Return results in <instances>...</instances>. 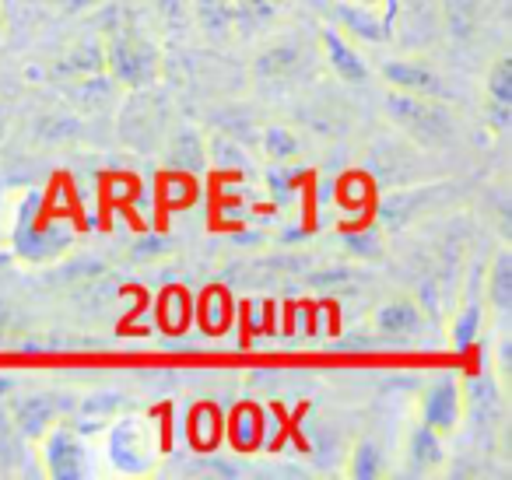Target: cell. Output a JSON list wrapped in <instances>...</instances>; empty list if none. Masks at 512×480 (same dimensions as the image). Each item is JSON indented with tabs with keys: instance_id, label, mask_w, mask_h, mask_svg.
I'll list each match as a JSON object with an SVG mask.
<instances>
[{
	"instance_id": "cell-1",
	"label": "cell",
	"mask_w": 512,
	"mask_h": 480,
	"mask_svg": "<svg viewBox=\"0 0 512 480\" xmlns=\"http://www.w3.org/2000/svg\"><path fill=\"white\" fill-rule=\"evenodd\" d=\"M102 46H106V74L127 92H144L162 74V46L130 11L113 29L102 32Z\"/></svg>"
},
{
	"instance_id": "cell-2",
	"label": "cell",
	"mask_w": 512,
	"mask_h": 480,
	"mask_svg": "<svg viewBox=\"0 0 512 480\" xmlns=\"http://www.w3.org/2000/svg\"><path fill=\"white\" fill-rule=\"evenodd\" d=\"M106 456L109 466L123 477H141L151 473L162 456V435L158 424L148 421L144 414H123L109 421L106 435Z\"/></svg>"
},
{
	"instance_id": "cell-3",
	"label": "cell",
	"mask_w": 512,
	"mask_h": 480,
	"mask_svg": "<svg viewBox=\"0 0 512 480\" xmlns=\"http://www.w3.org/2000/svg\"><path fill=\"white\" fill-rule=\"evenodd\" d=\"M386 116L404 130L411 141L425 144V148H442L453 141L456 134V116L449 102L425 99V95H407V92H386Z\"/></svg>"
},
{
	"instance_id": "cell-4",
	"label": "cell",
	"mask_w": 512,
	"mask_h": 480,
	"mask_svg": "<svg viewBox=\"0 0 512 480\" xmlns=\"http://www.w3.org/2000/svg\"><path fill=\"white\" fill-rule=\"evenodd\" d=\"M39 442H43V473L50 480H85L95 473L85 435L74 424L57 421Z\"/></svg>"
},
{
	"instance_id": "cell-5",
	"label": "cell",
	"mask_w": 512,
	"mask_h": 480,
	"mask_svg": "<svg viewBox=\"0 0 512 480\" xmlns=\"http://www.w3.org/2000/svg\"><path fill=\"white\" fill-rule=\"evenodd\" d=\"M463 414H467V393H463V382L453 379V375H442L421 393L418 417L421 424L435 428L439 435H456L463 424Z\"/></svg>"
},
{
	"instance_id": "cell-6",
	"label": "cell",
	"mask_w": 512,
	"mask_h": 480,
	"mask_svg": "<svg viewBox=\"0 0 512 480\" xmlns=\"http://www.w3.org/2000/svg\"><path fill=\"white\" fill-rule=\"evenodd\" d=\"M74 407V396L60 393H25L11 400V428L25 438V442H39L46 431Z\"/></svg>"
},
{
	"instance_id": "cell-7",
	"label": "cell",
	"mask_w": 512,
	"mask_h": 480,
	"mask_svg": "<svg viewBox=\"0 0 512 480\" xmlns=\"http://www.w3.org/2000/svg\"><path fill=\"white\" fill-rule=\"evenodd\" d=\"M383 81L393 88V92H407V95H425V99H442L453 102V88L449 81L435 71L428 60L421 57H397L383 64Z\"/></svg>"
},
{
	"instance_id": "cell-8",
	"label": "cell",
	"mask_w": 512,
	"mask_h": 480,
	"mask_svg": "<svg viewBox=\"0 0 512 480\" xmlns=\"http://www.w3.org/2000/svg\"><path fill=\"white\" fill-rule=\"evenodd\" d=\"M306 71V50L299 39H278L253 57V81L264 88H285Z\"/></svg>"
},
{
	"instance_id": "cell-9",
	"label": "cell",
	"mask_w": 512,
	"mask_h": 480,
	"mask_svg": "<svg viewBox=\"0 0 512 480\" xmlns=\"http://www.w3.org/2000/svg\"><path fill=\"white\" fill-rule=\"evenodd\" d=\"M484 263L477 260L467 274V288H463V305L456 309L453 323H449V344L456 351H467L470 344H477L484 330Z\"/></svg>"
},
{
	"instance_id": "cell-10",
	"label": "cell",
	"mask_w": 512,
	"mask_h": 480,
	"mask_svg": "<svg viewBox=\"0 0 512 480\" xmlns=\"http://www.w3.org/2000/svg\"><path fill=\"white\" fill-rule=\"evenodd\" d=\"M334 18H337V29H341L348 39H358V43L383 46L393 39V25L386 22L376 8H365V4H358V0H337Z\"/></svg>"
},
{
	"instance_id": "cell-11",
	"label": "cell",
	"mask_w": 512,
	"mask_h": 480,
	"mask_svg": "<svg viewBox=\"0 0 512 480\" xmlns=\"http://www.w3.org/2000/svg\"><path fill=\"white\" fill-rule=\"evenodd\" d=\"M320 46H323V57H327L330 71H334L344 85H362V81H369V74H372L369 64H365V57L358 53V46L351 43L337 25H323Z\"/></svg>"
},
{
	"instance_id": "cell-12",
	"label": "cell",
	"mask_w": 512,
	"mask_h": 480,
	"mask_svg": "<svg viewBox=\"0 0 512 480\" xmlns=\"http://www.w3.org/2000/svg\"><path fill=\"white\" fill-rule=\"evenodd\" d=\"M106 71V46H102V36H85L78 43H71L57 60L50 64V74L57 81H78V78H92V74Z\"/></svg>"
},
{
	"instance_id": "cell-13",
	"label": "cell",
	"mask_w": 512,
	"mask_h": 480,
	"mask_svg": "<svg viewBox=\"0 0 512 480\" xmlns=\"http://www.w3.org/2000/svg\"><path fill=\"white\" fill-rule=\"evenodd\" d=\"M446 466V435L418 421L407 438V473L411 477H432Z\"/></svg>"
},
{
	"instance_id": "cell-14",
	"label": "cell",
	"mask_w": 512,
	"mask_h": 480,
	"mask_svg": "<svg viewBox=\"0 0 512 480\" xmlns=\"http://www.w3.org/2000/svg\"><path fill=\"white\" fill-rule=\"evenodd\" d=\"M165 162L169 169H179V172H204L207 169V141L197 127L183 123V127L172 130L169 137V148H165Z\"/></svg>"
},
{
	"instance_id": "cell-15",
	"label": "cell",
	"mask_w": 512,
	"mask_h": 480,
	"mask_svg": "<svg viewBox=\"0 0 512 480\" xmlns=\"http://www.w3.org/2000/svg\"><path fill=\"white\" fill-rule=\"evenodd\" d=\"M376 333L383 337H414L425 326V312L414 298H390L376 309Z\"/></svg>"
},
{
	"instance_id": "cell-16",
	"label": "cell",
	"mask_w": 512,
	"mask_h": 480,
	"mask_svg": "<svg viewBox=\"0 0 512 480\" xmlns=\"http://www.w3.org/2000/svg\"><path fill=\"white\" fill-rule=\"evenodd\" d=\"M484 284H488V288H481L484 305H488L498 319H505L512 309V253L509 249H498L495 253L488 274H484Z\"/></svg>"
},
{
	"instance_id": "cell-17",
	"label": "cell",
	"mask_w": 512,
	"mask_h": 480,
	"mask_svg": "<svg viewBox=\"0 0 512 480\" xmlns=\"http://www.w3.org/2000/svg\"><path fill=\"white\" fill-rule=\"evenodd\" d=\"M442 22L453 43H474L484 25L481 0H442Z\"/></svg>"
},
{
	"instance_id": "cell-18",
	"label": "cell",
	"mask_w": 512,
	"mask_h": 480,
	"mask_svg": "<svg viewBox=\"0 0 512 480\" xmlns=\"http://www.w3.org/2000/svg\"><path fill=\"white\" fill-rule=\"evenodd\" d=\"M193 25L204 32L211 43L232 39V0H190Z\"/></svg>"
},
{
	"instance_id": "cell-19",
	"label": "cell",
	"mask_w": 512,
	"mask_h": 480,
	"mask_svg": "<svg viewBox=\"0 0 512 480\" xmlns=\"http://www.w3.org/2000/svg\"><path fill=\"white\" fill-rule=\"evenodd\" d=\"M120 393H95V396H85V400H74V428L81 431V435H88V431H99L102 424H109L116 417V410H120Z\"/></svg>"
},
{
	"instance_id": "cell-20",
	"label": "cell",
	"mask_w": 512,
	"mask_h": 480,
	"mask_svg": "<svg viewBox=\"0 0 512 480\" xmlns=\"http://www.w3.org/2000/svg\"><path fill=\"white\" fill-rule=\"evenodd\" d=\"M67 85L74 88L71 99L78 102L81 109H92V113H99V109H109L116 99V81L109 78L106 71L102 74H92V78H78V81H67Z\"/></svg>"
},
{
	"instance_id": "cell-21",
	"label": "cell",
	"mask_w": 512,
	"mask_h": 480,
	"mask_svg": "<svg viewBox=\"0 0 512 480\" xmlns=\"http://www.w3.org/2000/svg\"><path fill=\"white\" fill-rule=\"evenodd\" d=\"M348 477H355V480L386 477V456H383V449H379V442L358 438L355 449H351V459H348Z\"/></svg>"
},
{
	"instance_id": "cell-22",
	"label": "cell",
	"mask_w": 512,
	"mask_h": 480,
	"mask_svg": "<svg viewBox=\"0 0 512 480\" xmlns=\"http://www.w3.org/2000/svg\"><path fill=\"white\" fill-rule=\"evenodd\" d=\"M260 148H264V155L271 158V162H295V158L302 155V141L295 130H288L285 123H274V127L264 130V137H260Z\"/></svg>"
},
{
	"instance_id": "cell-23",
	"label": "cell",
	"mask_w": 512,
	"mask_h": 480,
	"mask_svg": "<svg viewBox=\"0 0 512 480\" xmlns=\"http://www.w3.org/2000/svg\"><path fill=\"white\" fill-rule=\"evenodd\" d=\"M484 102H495V106H512V57L502 53V57L491 64L488 78H484Z\"/></svg>"
},
{
	"instance_id": "cell-24",
	"label": "cell",
	"mask_w": 512,
	"mask_h": 480,
	"mask_svg": "<svg viewBox=\"0 0 512 480\" xmlns=\"http://www.w3.org/2000/svg\"><path fill=\"white\" fill-rule=\"evenodd\" d=\"M155 15L162 22V29L172 32V36H186L193 29L190 0H155Z\"/></svg>"
},
{
	"instance_id": "cell-25",
	"label": "cell",
	"mask_w": 512,
	"mask_h": 480,
	"mask_svg": "<svg viewBox=\"0 0 512 480\" xmlns=\"http://www.w3.org/2000/svg\"><path fill=\"white\" fill-rule=\"evenodd\" d=\"M207 158H214L218 165H246L249 158L239 151V144L228 141V137H211L207 141Z\"/></svg>"
},
{
	"instance_id": "cell-26",
	"label": "cell",
	"mask_w": 512,
	"mask_h": 480,
	"mask_svg": "<svg viewBox=\"0 0 512 480\" xmlns=\"http://www.w3.org/2000/svg\"><path fill=\"white\" fill-rule=\"evenodd\" d=\"M348 246L355 249V253H362V256H372V253H383V239H379L376 232H369L365 239H358V235H348Z\"/></svg>"
},
{
	"instance_id": "cell-27",
	"label": "cell",
	"mask_w": 512,
	"mask_h": 480,
	"mask_svg": "<svg viewBox=\"0 0 512 480\" xmlns=\"http://www.w3.org/2000/svg\"><path fill=\"white\" fill-rule=\"evenodd\" d=\"M358 4H365V8H376L379 15L386 18V22L397 25V18H400V0H358Z\"/></svg>"
},
{
	"instance_id": "cell-28",
	"label": "cell",
	"mask_w": 512,
	"mask_h": 480,
	"mask_svg": "<svg viewBox=\"0 0 512 480\" xmlns=\"http://www.w3.org/2000/svg\"><path fill=\"white\" fill-rule=\"evenodd\" d=\"M106 0H60V8H64V15L78 18V15H92L95 8H102Z\"/></svg>"
},
{
	"instance_id": "cell-29",
	"label": "cell",
	"mask_w": 512,
	"mask_h": 480,
	"mask_svg": "<svg viewBox=\"0 0 512 480\" xmlns=\"http://www.w3.org/2000/svg\"><path fill=\"white\" fill-rule=\"evenodd\" d=\"M11 393V379H0V396H8Z\"/></svg>"
},
{
	"instance_id": "cell-30",
	"label": "cell",
	"mask_w": 512,
	"mask_h": 480,
	"mask_svg": "<svg viewBox=\"0 0 512 480\" xmlns=\"http://www.w3.org/2000/svg\"><path fill=\"white\" fill-rule=\"evenodd\" d=\"M285 4H288V0H285Z\"/></svg>"
}]
</instances>
